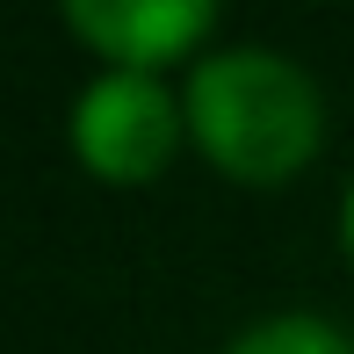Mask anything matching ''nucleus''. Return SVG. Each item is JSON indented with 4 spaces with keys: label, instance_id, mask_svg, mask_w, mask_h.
I'll list each match as a JSON object with an SVG mask.
<instances>
[{
    "label": "nucleus",
    "instance_id": "1",
    "mask_svg": "<svg viewBox=\"0 0 354 354\" xmlns=\"http://www.w3.org/2000/svg\"><path fill=\"white\" fill-rule=\"evenodd\" d=\"M181 109H188L196 145L232 181H253V188L289 181L318 152V131H326L311 73L268 44H224V51L196 58Z\"/></svg>",
    "mask_w": 354,
    "mask_h": 354
},
{
    "label": "nucleus",
    "instance_id": "2",
    "mask_svg": "<svg viewBox=\"0 0 354 354\" xmlns=\"http://www.w3.org/2000/svg\"><path fill=\"white\" fill-rule=\"evenodd\" d=\"M181 131H188V109L174 102L159 73H138V66L94 73L73 102V152L102 181H152L174 159Z\"/></svg>",
    "mask_w": 354,
    "mask_h": 354
},
{
    "label": "nucleus",
    "instance_id": "3",
    "mask_svg": "<svg viewBox=\"0 0 354 354\" xmlns=\"http://www.w3.org/2000/svg\"><path fill=\"white\" fill-rule=\"evenodd\" d=\"M66 22L109 66L159 73L167 58H188L217 29V8L210 0H66Z\"/></svg>",
    "mask_w": 354,
    "mask_h": 354
},
{
    "label": "nucleus",
    "instance_id": "4",
    "mask_svg": "<svg viewBox=\"0 0 354 354\" xmlns=\"http://www.w3.org/2000/svg\"><path fill=\"white\" fill-rule=\"evenodd\" d=\"M224 354H354V340L333 318H318V311H282V318L246 326Z\"/></svg>",
    "mask_w": 354,
    "mask_h": 354
},
{
    "label": "nucleus",
    "instance_id": "5",
    "mask_svg": "<svg viewBox=\"0 0 354 354\" xmlns=\"http://www.w3.org/2000/svg\"><path fill=\"white\" fill-rule=\"evenodd\" d=\"M340 239H347V261H354V181H347V203H340Z\"/></svg>",
    "mask_w": 354,
    "mask_h": 354
}]
</instances>
